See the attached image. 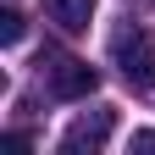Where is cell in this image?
I'll return each instance as SVG.
<instances>
[{
  "instance_id": "cell-1",
  "label": "cell",
  "mask_w": 155,
  "mask_h": 155,
  "mask_svg": "<svg viewBox=\"0 0 155 155\" xmlns=\"http://www.w3.org/2000/svg\"><path fill=\"white\" fill-rule=\"evenodd\" d=\"M111 61L122 67V78L133 89H155V39H150V28H139V22H127V28H116V39H111Z\"/></svg>"
},
{
  "instance_id": "cell-5",
  "label": "cell",
  "mask_w": 155,
  "mask_h": 155,
  "mask_svg": "<svg viewBox=\"0 0 155 155\" xmlns=\"http://www.w3.org/2000/svg\"><path fill=\"white\" fill-rule=\"evenodd\" d=\"M0 45H22V17L17 11H0Z\"/></svg>"
},
{
  "instance_id": "cell-2",
  "label": "cell",
  "mask_w": 155,
  "mask_h": 155,
  "mask_svg": "<svg viewBox=\"0 0 155 155\" xmlns=\"http://www.w3.org/2000/svg\"><path fill=\"white\" fill-rule=\"evenodd\" d=\"M39 67H45V83H50L55 100H83V94L100 89V72L89 61H78V55H45Z\"/></svg>"
},
{
  "instance_id": "cell-6",
  "label": "cell",
  "mask_w": 155,
  "mask_h": 155,
  "mask_svg": "<svg viewBox=\"0 0 155 155\" xmlns=\"http://www.w3.org/2000/svg\"><path fill=\"white\" fill-rule=\"evenodd\" d=\"M133 150H144V155H155V133H133Z\"/></svg>"
},
{
  "instance_id": "cell-3",
  "label": "cell",
  "mask_w": 155,
  "mask_h": 155,
  "mask_svg": "<svg viewBox=\"0 0 155 155\" xmlns=\"http://www.w3.org/2000/svg\"><path fill=\"white\" fill-rule=\"evenodd\" d=\"M111 127H116V116L111 111H89V116H78V122L61 133V150L67 155H83V150H100L111 139Z\"/></svg>"
},
{
  "instance_id": "cell-4",
  "label": "cell",
  "mask_w": 155,
  "mask_h": 155,
  "mask_svg": "<svg viewBox=\"0 0 155 155\" xmlns=\"http://www.w3.org/2000/svg\"><path fill=\"white\" fill-rule=\"evenodd\" d=\"M45 17L61 33H83L89 22H94V0H45Z\"/></svg>"
}]
</instances>
